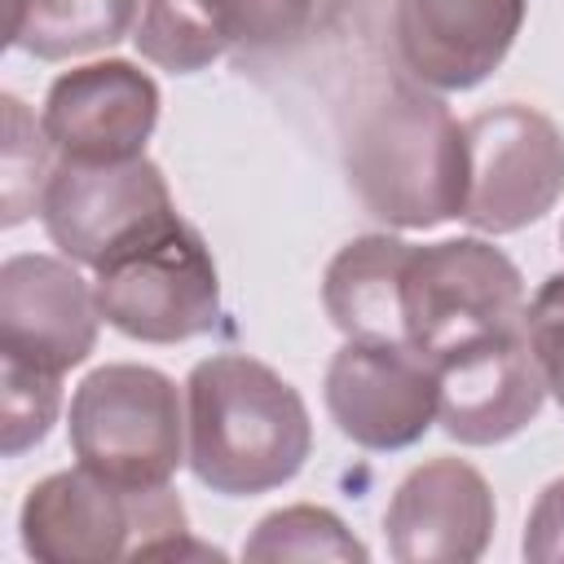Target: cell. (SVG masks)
<instances>
[{
  "mask_svg": "<svg viewBox=\"0 0 564 564\" xmlns=\"http://www.w3.org/2000/svg\"><path fill=\"white\" fill-rule=\"evenodd\" d=\"M189 471L220 498H256L300 476L313 454L304 397L247 352H212L185 379Z\"/></svg>",
  "mask_w": 564,
  "mask_h": 564,
  "instance_id": "6da1fadb",
  "label": "cell"
},
{
  "mask_svg": "<svg viewBox=\"0 0 564 564\" xmlns=\"http://www.w3.org/2000/svg\"><path fill=\"white\" fill-rule=\"evenodd\" d=\"M344 172L361 207L383 225L432 229L463 216L467 132L423 84L392 79L357 106Z\"/></svg>",
  "mask_w": 564,
  "mask_h": 564,
  "instance_id": "7a4b0ae2",
  "label": "cell"
},
{
  "mask_svg": "<svg viewBox=\"0 0 564 564\" xmlns=\"http://www.w3.org/2000/svg\"><path fill=\"white\" fill-rule=\"evenodd\" d=\"M22 551L44 564L154 560L163 542L189 533L172 485L123 489L88 467L35 480L18 511Z\"/></svg>",
  "mask_w": 564,
  "mask_h": 564,
  "instance_id": "3957f363",
  "label": "cell"
},
{
  "mask_svg": "<svg viewBox=\"0 0 564 564\" xmlns=\"http://www.w3.org/2000/svg\"><path fill=\"white\" fill-rule=\"evenodd\" d=\"M70 449L79 467L123 485L154 489L189 463L176 383L137 361H106L70 397Z\"/></svg>",
  "mask_w": 564,
  "mask_h": 564,
  "instance_id": "277c9868",
  "label": "cell"
},
{
  "mask_svg": "<svg viewBox=\"0 0 564 564\" xmlns=\"http://www.w3.org/2000/svg\"><path fill=\"white\" fill-rule=\"evenodd\" d=\"M524 278L494 242L445 238L410 247L401 278V330L427 361L476 339L524 330Z\"/></svg>",
  "mask_w": 564,
  "mask_h": 564,
  "instance_id": "5b68a950",
  "label": "cell"
},
{
  "mask_svg": "<svg viewBox=\"0 0 564 564\" xmlns=\"http://www.w3.org/2000/svg\"><path fill=\"white\" fill-rule=\"evenodd\" d=\"M101 317L141 344H185L220 317V273L203 234L172 216L97 264Z\"/></svg>",
  "mask_w": 564,
  "mask_h": 564,
  "instance_id": "8992f818",
  "label": "cell"
},
{
  "mask_svg": "<svg viewBox=\"0 0 564 564\" xmlns=\"http://www.w3.org/2000/svg\"><path fill=\"white\" fill-rule=\"evenodd\" d=\"M348 0H141L132 44L172 75L242 53H291L326 35Z\"/></svg>",
  "mask_w": 564,
  "mask_h": 564,
  "instance_id": "52a82bcc",
  "label": "cell"
},
{
  "mask_svg": "<svg viewBox=\"0 0 564 564\" xmlns=\"http://www.w3.org/2000/svg\"><path fill=\"white\" fill-rule=\"evenodd\" d=\"M463 220L480 234H516L542 220L564 194V132L533 106L502 101L467 123Z\"/></svg>",
  "mask_w": 564,
  "mask_h": 564,
  "instance_id": "ba28073f",
  "label": "cell"
},
{
  "mask_svg": "<svg viewBox=\"0 0 564 564\" xmlns=\"http://www.w3.org/2000/svg\"><path fill=\"white\" fill-rule=\"evenodd\" d=\"M172 189L159 163L145 154L119 163H75L62 159L44 185L40 220L53 247L75 264H106L119 247L172 220Z\"/></svg>",
  "mask_w": 564,
  "mask_h": 564,
  "instance_id": "9c48e42d",
  "label": "cell"
},
{
  "mask_svg": "<svg viewBox=\"0 0 564 564\" xmlns=\"http://www.w3.org/2000/svg\"><path fill=\"white\" fill-rule=\"evenodd\" d=\"M330 423L361 449H405L436 423V366L401 339H348L322 383Z\"/></svg>",
  "mask_w": 564,
  "mask_h": 564,
  "instance_id": "30bf717a",
  "label": "cell"
},
{
  "mask_svg": "<svg viewBox=\"0 0 564 564\" xmlns=\"http://www.w3.org/2000/svg\"><path fill=\"white\" fill-rule=\"evenodd\" d=\"M159 84L123 62L70 66L48 84L40 123L62 159L75 163H119L145 154V141L159 123Z\"/></svg>",
  "mask_w": 564,
  "mask_h": 564,
  "instance_id": "8fae6325",
  "label": "cell"
},
{
  "mask_svg": "<svg viewBox=\"0 0 564 564\" xmlns=\"http://www.w3.org/2000/svg\"><path fill=\"white\" fill-rule=\"evenodd\" d=\"M494 489L463 458H427L401 476L383 511L388 555L401 564H471L494 538Z\"/></svg>",
  "mask_w": 564,
  "mask_h": 564,
  "instance_id": "7c38bea8",
  "label": "cell"
},
{
  "mask_svg": "<svg viewBox=\"0 0 564 564\" xmlns=\"http://www.w3.org/2000/svg\"><path fill=\"white\" fill-rule=\"evenodd\" d=\"M524 9L529 0H397V57L414 84L467 93L502 66Z\"/></svg>",
  "mask_w": 564,
  "mask_h": 564,
  "instance_id": "4fadbf2b",
  "label": "cell"
},
{
  "mask_svg": "<svg viewBox=\"0 0 564 564\" xmlns=\"http://www.w3.org/2000/svg\"><path fill=\"white\" fill-rule=\"evenodd\" d=\"M436 366V419L458 445H502L524 432L546 397L529 330L476 339Z\"/></svg>",
  "mask_w": 564,
  "mask_h": 564,
  "instance_id": "5bb4252c",
  "label": "cell"
},
{
  "mask_svg": "<svg viewBox=\"0 0 564 564\" xmlns=\"http://www.w3.org/2000/svg\"><path fill=\"white\" fill-rule=\"evenodd\" d=\"M97 295L70 260L22 251L0 264V352L66 375L97 348Z\"/></svg>",
  "mask_w": 564,
  "mask_h": 564,
  "instance_id": "9a60e30c",
  "label": "cell"
},
{
  "mask_svg": "<svg viewBox=\"0 0 564 564\" xmlns=\"http://www.w3.org/2000/svg\"><path fill=\"white\" fill-rule=\"evenodd\" d=\"M410 242L392 234H361L335 251L322 278V304L348 339H401V278Z\"/></svg>",
  "mask_w": 564,
  "mask_h": 564,
  "instance_id": "2e32d148",
  "label": "cell"
},
{
  "mask_svg": "<svg viewBox=\"0 0 564 564\" xmlns=\"http://www.w3.org/2000/svg\"><path fill=\"white\" fill-rule=\"evenodd\" d=\"M141 0H9V44L62 62L97 53L137 31Z\"/></svg>",
  "mask_w": 564,
  "mask_h": 564,
  "instance_id": "e0dca14e",
  "label": "cell"
},
{
  "mask_svg": "<svg viewBox=\"0 0 564 564\" xmlns=\"http://www.w3.org/2000/svg\"><path fill=\"white\" fill-rule=\"evenodd\" d=\"M242 560H344V564L352 560V564H366L370 551L352 538V529L335 511L295 502V507L269 511L251 529Z\"/></svg>",
  "mask_w": 564,
  "mask_h": 564,
  "instance_id": "ac0fdd59",
  "label": "cell"
},
{
  "mask_svg": "<svg viewBox=\"0 0 564 564\" xmlns=\"http://www.w3.org/2000/svg\"><path fill=\"white\" fill-rule=\"evenodd\" d=\"M4 106V141H0V225L13 229L22 225L31 212H40V198H44V185L53 176L48 167V132L44 123H35V115L13 97L4 93L0 97Z\"/></svg>",
  "mask_w": 564,
  "mask_h": 564,
  "instance_id": "d6986e66",
  "label": "cell"
},
{
  "mask_svg": "<svg viewBox=\"0 0 564 564\" xmlns=\"http://www.w3.org/2000/svg\"><path fill=\"white\" fill-rule=\"evenodd\" d=\"M62 410V375L0 352V454L35 449Z\"/></svg>",
  "mask_w": 564,
  "mask_h": 564,
  "instance_id": "ffe728a7",
  "label": "cell"
},
{
  "mask_svg": "<svg viewBox=\"0 0 564 564\" xmlns=\"http://www.w3.org/2000/svg\"><path fill=\"white\" fill-rule=\"evenodd\" d=\"M524 330H529V348L538 357L542 383L564 410V273H551L538 286L524 313Z\"/></svg>",
  "mask_w": 564,
  "mask_h": 564,
  "instance_id": "44dd1931",
  "label": "cell"
},
{
  "mask_svg": "<svg viewBox=\"0 0 564 564\" xmlns=\"http://www.w3.org/2000/svg\"><path fill=\"white\" fill-rule=\"evenodd\" d=\"M520 551L533 564H560L564 560V476L551 480L538 494V502L529 511V524H524Z\"/></svg>",
  "mask_w": 564,
  "mask_h": 564,
  "instance_id": "7402d4cb",
  "label": "cell"
},
{
  "mask_svg": "<svg viewBox=\"0 0 564 564\" xmlns=\"http://www.w3.org/2000/svg\"><path fill=\"white\" fill-rule=\"evenodd\" d=\"M560 242H564V229H560Z\"/></svg>",
  "mask_w": 564,
  "mask_h": 564,
  "instance_id": "603a6c76",
  "label": "cell"
}]
</instances>
